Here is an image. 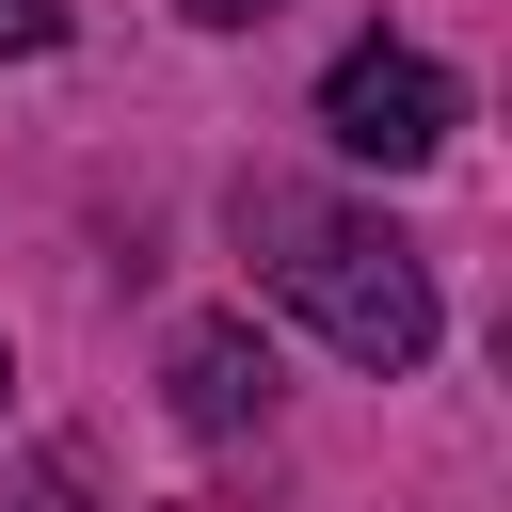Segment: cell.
<instances>
[{
	"mask_svg": "<svg viewBox=\"0 0 512 512\" xmlns=\"http://www.w3.org/2000/svg\"><path fill=\"white\" fill-rule=\"evenodd\" d=\"M320 128H336L352 160L416 176V160L464 128V80H448L432 48H400V32H368V48H336V80H320Z\"/></svg>",
	"mask_w": 512,
	"mask_h": 512,
	"instance_id": "2",
	"label": "cell"
},
{
	"mask_svg": "<svg viewBox=\"0 0 512 512\" xmlns=\"http://www.w3.org/2000/svg\"><path fill=\"white\" fill-rule=\"evenodd\" d=\"M240 240H256L272 304H288L336 368H384V384H400V368L432 352V272H416L400 224H368V208H336V192H256Z\"/></svg>",
	"mask_w": 512,
	"mask_h": 512,
	"instance_id": "1",
	"label": "cell"
},
{
	"mask_svg": "<svg viewBox=\"0 0 512 512\" xmlns=\"http://www.w3.org/2000/svg\"><path fill=\"white\" fill-rule=\"evenodd\" d=\"M0 48H64V16L48 0H0Z\"/></svg>",
	"mask_w": 512,
	"mask_h": 512,
	"instance_id": "4",
	"label": "cell"
},
{
	"mask_svg": "<svg viewBox=\"0 0 512 512\" xmlns=\"http://www.w3.org/2000/svg\"><path fill=\"white\" fill-rule=\"evenodd\" d=\"M176 416H192V432H256V416H272V352H256L240 320H192V336H176Z\"/></svg>",
	"mask_w": 512,
	"mask_h": 512,
	"instance_id": "3",
	"label": "cell"
},
{
	"mask_svg": "<svg viewBox=\"0 0 512 512\" xmlns=\"http://www.w3.org/2000/svg\"><path fill=\"white\" fill-rule=\"evenodd\" d=\"M192 16H208V32H240V16H272V0H192Z\"/></svg>",
	"mask_w": 512,
	"mask_h": 512,
	"instance_id": "5",
	"label": "cell"
}]
</instances>
